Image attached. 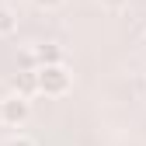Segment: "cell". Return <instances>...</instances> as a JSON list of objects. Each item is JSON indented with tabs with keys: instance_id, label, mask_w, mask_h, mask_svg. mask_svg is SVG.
<instances>
[{
	"instance_id": "obj_5",
	"label": "cell",
	"mask_w": 146,
	"mask_h": 146,
	"mask_svg": "<svg viewBox=\"0 0 146 146\" xmlns=\"http://www.w3.org/2000/svg\"><path fill=\"white\" fill-rule=\"evenodd\" d=\"M17 28V14L11 7H0V35H11Z\"/></svg>"
},
{
	"instance_id": "obj_4",
	"label": "cell",
	"mask_w": 146,
	"mask_h": 146,
	"mask_svg": "<svg viewBox=\"0 0 146 146\" xmlns=\"http://www.w3.org/2000/svg\"><path fill=\"white\" fill-rule=\"evenodd\" d=\"M11 87H14V94H25V98H31L35 90H38V80H35V70H21L17 77L11 80Z\"/></svg>"
},
{
	"instance_id": "obj_2",
	"label": "cell",
	"mask_w": 146,
	"mask_h": 146,
	"mask_svg": "<svg viewBox=\"0 0 146 146\" xmlns=\"http://www.w3.org/2000/svg\"><path fill=\"white\" fill-rule=\"evenodd\" d=\"M31 115V101L25 94H7L0 101V122L4 125H25Z\"/></svg>"
},
{
	"instance_id": "obj_8",
	"label": "cell",
	"mask_w": 146,
	"mask_h": 146,
	"mask_svg": "<svg viewBox=\"0 0 146 146\" xmlns=\"http://www.w3.org/2000/svg\"><path fill=\"white\" fill-rule=\"evenodd\" d=\"M101 4H104V7H111V11H118V7L129 4V0H101Z\"/></svg>"
},
{
	"instance_id": "obj_6",
	"label": "cell",
	"mask_w": 146,
	"mask_h": 146,
	"mask_svg": "<svg viewBox=\"0 0 146 146\" xmlns=\"http://www.w3.org/2000/svg\"><path fill=\"white\" fill-rule=\"evenodd\" d=\"M35 7H42V11H56V7H63V0H35Z\"/></svg>"
},
{
	"instance_id": "obj_3",
	"label": "cell",
	"mask_w": 146,
	"mask_h": 146,
	"mask_svg": "<svg viewBox=\"0 0 146 146\" xmlns=\"http://www.w3.org/2000/svg\"><path fill=\"white\" fill-rule=\"evenodd\" d=\"M28 63H35V66H45V63H63V49L59 45H52V42H42V45H35V49H28V56H25Z\"/></svg>"
},
{
	"instance_id": "obj_1",
	"label": "cell",
	"mask_w": 146,
	"mask_h": 146,
	"mask_svg": "<svg viewBox=\"0 0 146 146\" xmlns=\"http://www.w3.org/2000/svg\"><path fill=\"white\" fill-rule=\"evenodd\" d=\"M35 80H38V94L45 98H59L70 90L73 77H70V70L63 63H45V66H35Z\"/></svg>"
},
{
	"instance_id": "obj_7",
	"label": "cell",
	"mask_w": 146,
	"mask_h": 146,
	"mask_svg": "<svg viewBox=\"0 0 146 146\" xmlns=\"http://www.w3.org/2000/svg\"><path fill=\"white\" fill-rule=\"evenodd\" d=\"M4 146H35V143H31L28 136H14V139H7Z\"/></svg>"
}]
</instances>
